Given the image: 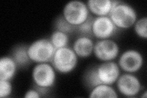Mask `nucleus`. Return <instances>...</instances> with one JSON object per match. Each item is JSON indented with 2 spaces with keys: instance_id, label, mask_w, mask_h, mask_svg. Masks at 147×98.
I'll use <instances>...</instances> for the list:
<instances>
[{
  "instance_id": "1",
  "label": "nucleus",
  "mask_w": 147,
  "mask_h": 98,
  "mask_svg": "<svg viewBox=\"0 0 147 98\" xmlns=\"http://www.w3.org/2000/svg\"><path fill=\"white\" fill-rule=\"evenodd\" d=\"M109 16L118 29L130 28L138 19L137 13L134 7L126 3L115 0Z\"/></svg>"
},
{
  "instance_id": "2",
  "label": "nucleus",
  "mask_w": 147,
  "mask_h": 98,
  "mask_svg": "<svg viewBox=\"0 0 147 98\" xmlns=\"http://www.w3.org/2000/svg\"><path fill=\"white\" fill-rule=\"evenodd\" d=\"M79 57L72 48L66 47L55 50L51 61L55 71L60 74H69L76 69Z\"/></svg>"
},
{
  "instance_id": "3",
  "label": "nucleus",
  "mask_w": 147,
  "mask_h": 98,
  "mask_svg": "<svg viewBox=\"0 0 147 98\" xmlns=\"http://www.w3.org/2000/svg\"><path fill=\"white\" fill-rule=\"evenodd\" d=\"M90 11L85 2L72 0L64 5L62 16L69 23L77 27L88 20Z\"/></svg>"
},
{
  "instance_id": "4",
  "label": "nucleus",
  "mask_w": 147,
  "mask_h": 98,
  "mask_svg": "<svg viewBox=\"0 0 147 98\" xmlns=\"http://www.w3.org/2000/svg\"><path fill=\"white\" fill-rule=\"evenodd\" d=\"M55 50L49 39L40 38L28 46V54L31 62L49 63L51 62Z\"/></svg>"
},
{
  "instance_id": "5",
  "label": "nucleus",
  "mask_w": 147,
  "mask_h": 98,
  "mask_svg": "<svg viewBox=\"0 0 147 98\" xmlns=\"http://www.w3.org/2000/svg\"><path fill=\"white\" fill-rule=\"evenodd\" d=\"M56 71L49 63H37L32 70L31 76L36 87L49 89L55 83Z\"/></svg>"
},
{
  "instance_id": "6",
  "label": "nucleus",
  "mask_w": 147,
  "mask_h": 98,
  "mask_svg": "<svg viewBox=\"0 0 147 98\" xmlns=\"http://www.w3.org/2000/svg\"><path fill=\"white\" fill-rule=\"evenodd\" d=\"M144 63L142 54L137 50L128 49L119 57L118 64L125 72L134 74L142 69Z\"/></svg>"
},
{
  "instance_id": "7",
  "label": "nucleus",
  "mask_w": 147,
  "mask_h": 98,
  "mask_svg": "<svg viewBox=\"0 0 147 98\" xmlns=\"http://www.w3.org/2000/svg\"><path fill=\"white\" fill-rule=\"evenodd\" d=\"M93 54L100 62H111L119 56V47L112 39H99L94 43Z\"/></svg>"
},
{
  "instance_id": "8",
  "label": "nucleus",
  "mask_w": 147,
  "mask_h": 98,
  "mask_svg": "<svg viewBox=\"0 0 147 98\" xmlns=\"http://www.w3.org/2000/svg\"><path fill=\"white\" fill-rule=\"evenodd\" d=\"M118 92L124 96L135 97L142 90L141 82L134 74L125 72L120 74L116 82Z\"/></svg>"
},
{
  "instance_id": "9",
  "label": "nucleus",
  "mask_w": 147,
  "mask_h": 98,
  "mask_svg": "<svg viewBox=\"0 0 147 98\" xmlns=\"http://www.w3.org/2000/svg\"><path fill=\"white\" fill-rule=\"evenodd\" d=\"M118 30L109 16L96 17L92 22V35L99 39H111Z\"/></svg>"
},
{
  "instance_id": "10",
  "label": "nucleus",
  "mask_w": 147,
  "mask_h": 98,
  "mask_svg": "<svg viewBox=\"0 0 147 98\" xmlns=\"http://www.w3.org/2000/svg\"><path fill=\"white\" fill-rule=\"evenodd\" d=\"M96 75L100 83L113 85L121 74V69L114 61L102 62L95 66Z\"/></svg>"
},
{
  "instance_id": "11",
  "label": "nucleus",
  "mask_w": 147,
  "mask_h": 98,
  "mask_svg": "<svg viewBox=\"0 0 147 98\" xmlns=\"http://www.w3.org/2000/svg\"><path fill=\"white\" fill-rule=\"evenodd\" d=\"M94 43L90 36L80 35L76 39L72 49L79 58H88L93 53Z\"/></svg>"
},
{
  "instance_id": "12",
  "label": "nucleus",
  "mask_w": 147,
  "mask_h": 98,
  "mask_svg": "<svg viewBox=\"0 0 147 98\" xmlns=\"http://www.w3.org/2000/svg\"><path fill=\"white\" fill-rule=\"evenodd\" d=\"M114 0H88L86 2L89 11L96 17L109 16Z\"/></svg>"
},
{
  "instance_id": "13",
  "label": "nucleus",
  "mask_w": 147,
  "mask_h": 98,
  "mask_svg": "<svg viewBox=\"0 0 147 98\" xmlns=\"http://www.w3.org/2000/svg\"><path fill=\"white\" fill-rule=\"evenodd\" d=\"M18 66L11 56H4L0 59V80H11L15 76Z\"/></svg>"
},
{
  "instance_id": "14",
  "label": "nucleus",
  "mask_w": 147,
  "mask_h": 98,
  "mask_svg": "<svg viewBox=\"0 0 147 98\" xmlns=\"http://www.w3.org/2000/svg\"><path fill=\"white\" fill-rule=\"evenodd\" d=\"M112 86L103 83L96 85L91 89L89 97L91 98H117L118 97V93Z\"/></svg>"
},
{
  "instance_id": "15",
  "label": "nucleus",
  "mask_w": 147,
  "mask_h": 98,
  "mask_svg": "<svg viewBox=\"0 0 147 98\" xmlns=\"http://www.w3.org/2000/svg\"><path fill=\"white\" fill-rule=\"evenodd\" d=\"M11 57L14 59L18 67H25L31 60L28 54V46L20 45L13 50Z\"/></svg>"
},
{
  "instance_id": "16",
  "label": "nucleus",
  "mask_w": 147,
  "mask_h": 98,
  "mask_svg": "<svg viewBox=\"0 0 147 98\" xmlns=\"http://www.w3.org/2000/svg\"><path fill=\"white\" fill-rule=\"evenodd\" d=\"M49 40L55 49H58L68 47L69 38L68 34L55 30L50 35Z\"/></svg>"
},
{
  "instance_id": "17",
  "label": "nucleus",
  "mask_w": 147,
  "mask_h": 98,
  "mask_svg": "<svg viewBox=\"0 0 147 98\" xmlns=\"http://www.w3.org/2000/svg\"><path fill=\"white\" fill-rule=\"evenodd\" d=\"M136 34L140 38H147V17H143L138 18L133 25Z\"/></svg>"
},
{
  "instance_id": "18",
  "label": "nucleus",
  "mask_w": 147,
  "mask_h": 98,
  "mask_svg": "<svg viewBox=\"0 0 147 98\" xmlns=\"http://www.w3.org/2000/svg\"><path fill=\"white\" fill-rule=\"evenodd\" d=\"M55 29L56 30L60 31L65 32L66 34H69L76 30V27L72 26L70 23H69L63 16L59 17L57 19L55 20Z\"/></svg>"
},
{
  "instance_id": "19",
  "label": "nucleus",
  "mask_w": 147,
  "mask_h": 98,
  "mask_svg": "<svg viewBox=\"0 0 147 98\" xmlns=\"http://www.w3.org/2000/svg\"><path fill=\"white\" fill-rule=\"evenodd\" d=\"M85 83L87 84V85L91 89L94 87L100 84L99 81L98 80L97 75H96L95 66L88 70V71L86 72L85 75Z\"/></svg>"
},
{
  "instance_id": "20",
  "label": "nucleus",
  "mask_w": 147,
  "mask_h": 98,
  "mask_svg": "<svg viewBox=\"0 0 147 98\" xmlns=\"http://www.w3.org/2000/svg\"><path fill=\"white\" fill-rule=\"evenodd\" d=\"M93 18L90 16L88 20L76 27V30L80 35L91 36L92 35V22Z\"/></svg>"
},
{
  "instance_id": "21",
  "label": "nucleus",
  "mask_w": 147,
  "mask_h": 98,
  "mask_svg": "<svg viewBox=\"0 0 147 98\" xmlns=\"http://www.w3.org/2000/svg\"><path fill=\"white\" fill-rule=\"evenodd\" d=\"M12 85L10 80H0V97H7L12 94Z\"/></svg>"
},
{
  "instance_id": "22",
  "label": "nucleus",
  "mask_w": 147,
  "mask_h": 98,
  "mask_svg": "<svg viewBox=\"0 0 147 98\" xmlns=\"http://www.w3.org/2000/svg\"><path fill=\"white\" fill-rule=\"evenodd\" d=\"M41 96H42L40 93L36 89H30L28 90L24 95L25 98H39Z\"/></svg>"
},
{
  "instance_id": "23",
  "label": "nucleus",
  "mask_w": 147,
  "mask_h": 98,
  "mask_svg": "<svg viewBox=\"0 0 147 98\" xmlns=\"http://www.w3.org/2000/svg\"><path fill=\"white\" fill-rule=\"evenodd\" d=\"M146 97H147V91H145L143 93V94H142V97L146 98Z\"/></svg>"
}]
</instances>
